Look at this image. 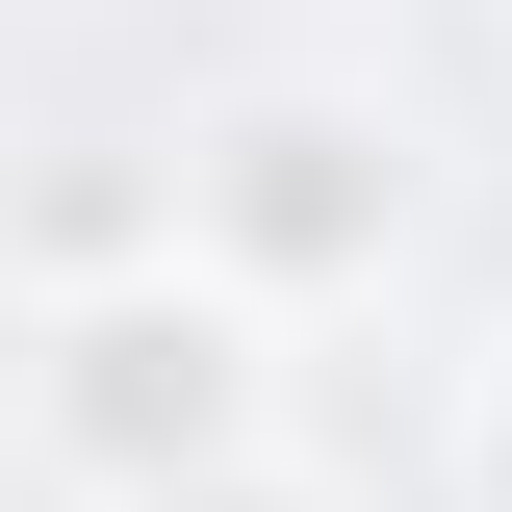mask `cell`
I'll return each mask as SVG.
<instances>
[{
	"label": "cell",
	"mask_w": 512,
	"mask_h": 512,
	"mask_svg": "<svg viewBox=\"0 0 512 512\" xmlns=\"http://www.w3.org/2000/svg\"><path fill=\"white\" fill-rule=\"evenodd\" d=\"M26 436L77 461V487H205V461H256V308L205 282V256H128V282H77L52 359H26Z\"/></svg>",
	"instance_id": "cell-2"
},
{
	"label": "cell",
	"mask_w": 512,
	"mask_h": 512,
	"mask_svg": "<svg viewBox=\"0 0 512 512\" xmlns=\"http://www.w3.org/2000/svg\"><path fill=\"white\" fill-rule=\"evenodd\" d=\"M154 205H180V256L231 308H308V282H384L410 256V128L333 103V77H256V103H205L154 154Z\"/></svg>",
	"instance_id": "cell-1"
},
{
	"label": "cell",
	"mask_w": 512,
	"mask_h": 512,
	"mask_svg": "<svg viewBox=\"0 0 512 512\" xmlns=\"http://www.w3.org/2000/svg\"><path fill=\"white\" fill-rule=\"evenodd\" d=\"M128 512H308V487H256V461H205V487H128Z\"/></svg>",
	"instance_id": "cell-4"
},
{
	"label": "cell",
	"mask_w": 512,
	"mask_h": 512,
	"mask_svg": "<svg viewBox=\"0 0 512 512\" xmlns=\"http://www.w3.org/2000/svg\"><path fill=\"white\" fill-rule=\"evenodd\" d=\"M487 512H512V384H487Z\"/></svg>",
	"instance_id": "cell-5"
},
{
	"label": "cell",
	"mask_w": 512,
	"mask_h": 512,
	"mask_svg": "<svg viewBox=\"0 0 512 512\" xmlns=\"http://www.w3.org/2000/svg\"><path fill=\"white\" fill-rule=\"evenodd\" d=\"M26 256L52 282H128V256H180V205L128 180V154H77V180H26Z\"/></svg>",
	"instance_id": "cell-3"
}]
</instances>
